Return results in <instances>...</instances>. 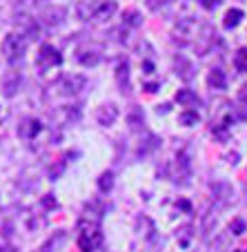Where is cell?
<instances>
[{
    "mask_svg": "<svg viewBox=\"0 0 247 252\" xmlns=\"http://www.w3.org/2000/svg\"><path fill=\"white\" fill-rule=\"evenodd\" d=\"M174 67H176V74L181 78H185V81H190V78L194 76V65H192V61H187L181 54L174 58Z\"/></svg>",
    "mask_w": 247,
    "mask_h": 252,
    "instance_id": "9",
    "label": "cell"
},
{
    "mask_svg": "<svg viewBox=\"0 0 247 252\" xmlns=\"http://www.w3.org/2000/svg\"><path fill=\"white\" fill-rule=\"evenodd\" d=\"M127 76H129V65H127V63H120V65H118V71H116L118 85H127Z\"/></svg>",
    "mask_w": 247,
    "mask_h": 252,
    "instance_id": "20",
    "label": "cell"
},
{
    "mask_svg": "<svg viewBox=\"0 0 247 252\" xmlns=\"http://www.w3.org/2000/svg\"><path fill=\"white\" fill-rule=\"evenodd\" d=\"M212 192H214V199L219 201L220 205H227L229 201H232V196H234L232 186H229V183H225V181L214 183V186H212Z\"/></svg>",
    "mask_w": 247,
    "mask_h": 252,
    "instance_id": "8",
    "label": "cell"
},
{
    "mask_svg": "<svg viewBox=\"0 0 247 252\" xmlns=\"http://www.w3.org/2000/svg\"><path fill=\"white\" fill-rule=\"evenodd\" d=\"M143 69H145V74H152L154 71V65L149 61H143Z\"/></svg>",
    "mask_w": 247,
    "mask_h": 252,
    "instance_id": "25",
    "label": "cell"
},
{
    "mask_svg": "<svg viewBox=\"0 0 247 252\" xmlns=\"http://www.w3.org/2000/svg\"><path fill=\"white\" fill-rule=\"evenodd\" d=\"M200 5H203L205 9H216V7L220 5V0H200Z\"/></svg>",
    "mask_w": 247,
    "mask_h": 252,
    "instance_id": "22",
    "label": "cell"
},
{
    "mask_svg": "<svg viewBox=\"0 0 247 252\" xmlns=\"http://www.w3.org/2000/svg\"><path fill=\"white\" fill-rule=\"evenodd\" d=\"M169 112V105H158V114H167Z\"/></svg>",
    "mask_w": 247,
    "mask_h": 252,
    "instance_id": "26",
    "label": "cell"
},
{
    "mask_svg": "<svg viewBox=\"0 0 247 252\" xmlns=\"http://www.w3.org/2000/svg\"><path fill=\"white\" fill-rule=\"evenodd\" d=\"M85 76H81V74H74V76H65L60 81V85H58V90L62 92L65 96H74L78 94L81 90H85Z\"/></svg>",
    "mask_w": 247,
    "mask_h": 252,
    "instance_id": "3",
    "label": "cell"
},
{
    "mask_svg": "<svg viewBox=\"0 0 247 252\" xmlns=\"http://www.w3.org/2000/svg\"><path fill=\"white\" fill-rule=\"evenodd\" d=\"M45 252H47V250H45Z\"/></svg>",
    "mask_w": 247,
    "mask_h": 252,
    "instance_id": "28",
    "label": "cell"
},
{
    "mask_svg": "<svg viewBox=\"0 0 247 252\" xmlns=\"http://www.w3.org/2000/svg\"><path fill=\"white\" fill-rule=\"evenodd\" d=\"M241 18H243V11H241V9H227V14H225V20H223L225 29H234V27H238Z\"/></svg>",
    "mask_w": 247,
    "mask_h": 252,
    "instance_id": "13",
    "label": "cell"
},
{
    "mask_svg": "<svg viewBox=\"0 0 247 252\" xmlns=\"http://www.w3.org/2000/svg\"><path fill=\"white\" fill-rule=\"evenodd\" d=\"M116 14V2L114 0H103V2H96V9H94V18L96 20H105L110 16Z\"/></svg>",
    "mask_w": 247,
    "mask_h": 252,
    "instance_id": "10",
    "label": "cell"
},
{
    "mask_svg": "<svg viewBox=\"0 0 247 252\" xmlns=\"http://www.w3.org/2000/svg\"><path fill=\"white\" fill-rule=\"evenodd\" d=\"M123 23L129 25V27H138V25H143V18H140V14L138 11H125L123 14Z\"/></svg>",
    "mask_w": 247,
    "mask_h": 252,
    "instance_id": "15",
    "label": "cell"
},
{
    "mask_svg": "<svg viewBox=\"0 0 247 252\" xmlns=\"http://www.w3.org/2000/svg\"><path fill=\"white\" fill-rule=\"evenodd\" d=\"M78 61L82 63L85 67H94L96 63L100 61V56L96 52H81V56H78Z\"/></svg>",
    "mask_w": 247,
    "mask_h": 252,
    "instance_id": "16",
    "label": "cell"
},
{
    "mask_svg": "<svg viewBox=\"0 0 247 252\" xmlns=\"http://www.w3.org/2000/svg\"><path fill=\"white\" fill-rule=\"evenodd\" d=\"M116 119H118V107H116L114 103H107L96 110V121H98L100 125H111Z\"/></svg>",
    "mask_w": 247,
    "mask_h": 252,
    "instance_id": "7",
    "label": "cell"
},
{
    "mask_svg": "<svg viewBox=\"0 0 247 252\" xmlns=\"http://www.w3.org/2000/svg\"><path fill=\"white\" fill-rule=\"evenodd\" d=\"M181 123L183 125H196V123H198V112L192 110V107H190V110H185L181 114Z\"/></svg>",
    "mask_w": 247,
    "mask_h": 252,
    "instance_id": "18",
    "label": "cell"
},
{
    "mask_svg": "<svg viewBox=\"0 0 247 252\" xmlns=\"http://www.w3.org/2000/svg\"><path fill=\"white\" fill-rule=\"evenodd\" d=\"M100 241H103V234H100V228H98V230H91V232H81L78 246H81L82 252H94L100 246Z\"/></svg>",
    "mask_w": 247,
    "mask_h": 252,
    "instance_id": "4",
    "label": "cell"
},
{
    "mask_svg": "<svg viewBox=\"0 0 247 252\" xmlns=\"http://www.w3.org/2000/svg\"><path fill=\"white\" fill-rule=\"evenodd\" d=\"M156 83H149V85H145V90H147V92H156Z\"/></svg>",
    "mask_w": 247,
    "mask_h": 252,
    "instance_id": "27",
    "label": "cell"
},
{
    "mask_svg": "<svg viewBox=\"0 0 247 252\" xmlns=\"http://www.w3.org/2000/svg\"><path fill=\"white\" fill-rule=\"evenodd\" d=\"M20 83H23V78H20L18 71H7L5 76H2V94H5L7 98L16 96V92H18Z\"/></svg>",
    "mask_w": 247,
    "mask_h": 252,
    "instance_id": "6",
    "label": "cell"
},
{
    "mask_svg": "<svg viewBox=\"0 0 247 252\" xmlns=\"http://www.w3.org/2000/svg\"><path fill=\"white\" fill-rule=\"evenodd\" d=\"M18 132H20V136H25V138H33L36 134L40 132V123H38V121H33V119L31 121H25L23 127H20Z\"/></svg>",
    "mask_w": 247,
    "mask_h": 252,
    "instance_id": "12",
    "label": "cell"
},
{
    "mask_svg": "<svg viewBox=\"0 0 247 252\" xmlns=\"http://www.w3.org/2000/svg\"><path fill=\"white\" fill-rule=\"evenodd\" d=\"M234 65L238 71H245L247 74V49H238L236 58H234Z\"/></svg>",
    "mask_w": 247,
    "mask_h": 252,
    "instance_id": "17",
    "label": "cell"
},
{
    "mask_svg": "<svg viewBox=\"0 0 247 252\" xmlns=\"http://www.w3.org/2000/svg\"><path fill=\"white\" fill-rule=\"evenodd\" d=\"M238 100L247 103V85H243V87H241V92H238Z\"/></svg>",
    "mask_w": 247,
    "mask_h": 252,
    "instance_id": "24",
    "label": "cell"
},
{
    "mask_svg": "<svg viewBox=\"0 0 247 252\" xmlns=\"http://www.w3.org/2000/svg\"><path fill=\"white\" fill-rule=\"evenodd\" d=\"M207 83L214 87V90H225V74H223L220 69H212V74H209Z\"/></svg>",
    "mask_w": 247,
    "mask_h": 252,
    "instance_id": "14",
    "label": "cell"
},
{
    "mask_svg": "<svg viewBox=\"0 0 247 252\" xmlns=\"http://www.w3.org/2000/svg\"><path fill=\"white\" fill-rule=\"evenodd\" d=\"M176 100H178V105H183V107H196V105L200 103V98L192 90H178L176 92Z\"/></svg>",
    "mask_w": 247,
    "mask_h": 252,
    "instance_id": "11",
    "label": "cell"
},
{
    "mask_svg": "<svg viewBox=\"0 0 247 252\" xmlns=\"http://www.w3.org/2000/svg\"><path fill=\"white\" fill-rule=\"evenodd\" d=\"M111 186H114V174H111V172H105V174L100 176V181H98L100 192H107V190H111Z\"/></svg>",
    "mask_w": 247,
    "mask_h": 252,
    "instance_id": "19",
    "label": "cell"
},
{
    "mask_svg": "<svg viewBox=\"0 0 247 252\" xmlns=\"http://www.w3.org/2000/svg\"><path fill=\"white\" fill-rule=\"evenodd\" d=\"M36 63H38L40 69H54V67H58L62 63V56L58 54V49L54 47V45H43L38 52V56H36Z\"/></svg>",
    "mask_w": 247,
    "mask_h": 252,
    "instance_id": "2",
    "label": "cell"
},
{
    "mask_svg": "<svg viewBox=\"0 0 247 252\" xmlns=\"http://www.w3.org/2000/svg\"><path fill=\"white\" fill-rule=\"evenodd\" d=\"M229 228H232L234 230V234H243V230H245V223H243V221H234V223L232 225H229Z\"/></svg>",
    "mask_w": 247,
    "mask_h": 252,
    "instance_id": "23",
    "label": "cell"
},
{
    "mask_svg": "<svg viewBox=\"0 0 247 252\" xmlns=\"http://www.w3.org/2000/svg\"><path fill=\"white\" fill-rule=\"evenodd\" d=\"M165 5H169V0H147V7L152 11H158L161 7H165Z\"/></svg>",
    "mask_w": 247,
    "mask_h": 252,
    "instance_id": "21",
    "label": "cell"
},
{
    "mask_svg": "<svg viewBox=\"0 0 247 252\" xmlns=\"http://www.w3.org/2000/svg\"><path fill=\"white\" fill-rule=\"evenodd\" d=\"M25 49H27V40L20 36V33H7L2 45H0V52L9 63H16L25 56Z\"/></svg>",
    "mask_w": 247,
    "mask_h": 252,
    "instance_id": "1",
    "label": "cell"
},
{
    "mask_svg": "<svg viewBox=\"0 0 247 252\" xmlns=\"http://www.w3.org/2000/svg\"><path fill=\"white\" fill-rule=\"evenodd\" d=\"M194 29H196L194 20H192V18H181L178 23H176V27H174V40L181 38L183 43H185V40H190L192 36H194Z\"/></svg>",
    "mask_w": 247,
    "mask_h": 252,
    "instance_id": "5",
    "label": "cell"
}]
</instances>
